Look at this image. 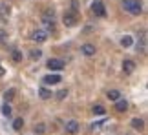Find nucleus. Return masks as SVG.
Segmentation results:
<instances>
[{"label": "nucleus", "instance_id": "f257e3e1", "mask_svg": "<svg viewBox=\"0 0 148 135\" xmlns=\"http://www.w3.org/2000/svg\"><path fill=\"white\" fill-rule=\"evenodd\" d=\"M123 7L130 15H141V0H123Z\"/></svg>", "mask_w": 148, "mask_h": 135}, {"label": "nucleus", "instance_id": "f03ea898", "mask_svg": "<svg viewBox=\"0 0 148 135\" xmlns=\"http://www.w3.org/2000/svg\"><path fill=\"white\" fill-rule=\"evenodd\" d=\"M42 24L46 27L44 31H55V11L53 9H48L42 15Z\"/></svg>", "mask_w": 148, "mask_h": 135}, {"label": "nucleus", "instance_id": "7ed1b4c3", "mask_svg": "<svg viewBox=\"0 0 148 135\" xmlns=\"http://www.w3.org/2000/svg\"><path fill=\"white\" fill-rule=\"evenodd\" d=\"M62 22H64V26H68V27L77 26V24H79V15H77V11H66L64 16H62Z\"/></svg>", "mask_w": 148, "mask_h": 135}, {"label": "nucleus", "instance_id": "20e7f679", "mask_svg": "<svg viewBox=\"0 0 148 135\" xmlns=\"http://www.w3.org/2000/svg\"><path fill=\"white\" fill-rule=\"evenodd\" d=\"M92 11H93L95 16H106V7H104V4H102V0H93Z\"/></svg>", "mask_w": 148, "mask_h": 135}, {"label": "nucleus", "instance_id": "39448f33", "mask_svg": "<svg viewBox=\"0 0 148 135\" xmlns=\"http://www.w3.org/2000/svg\"><path fill=\"white\" fill-rule=\"evenodd\" d=\"M48 70L49 71H60V70H64V60H60V59H49L48 60Z\"/></svg>", "mask_w": 148, "mask_h": 135}, {"label": "nucleus", "instance_id": "423d86ee", "mask_svg": "<svg viewBox=\"0 0 148 135\" xmlns=\"http://www.w3.org/2000/svg\"><path fill=\"white\" fill-rule=\"evenodd\" d=\"M31 40H33V42H38V44L46 42V40H48V31H44V29H35V31L31 33Z\"/></svg>", "mask_w": 148, "mask_h": 135}, {"label": "nucleus", "instance_id": "0eeeda50", "mask_svg": "<svg viewBox=\"0 0 148 135\" xmlns=\"http://www.w3.org/2000/svg\"><path fill=\"white\" fill-rule=\"evenodd\" d=\"M64 130H66V133L75 135V133H79V130H81V124H79L77 121H68L64 124Z\"/></svg>", "mask_w": 148, "mask_h": 135}, {"label": "nucleus", "instance_id": "6e6552de", "mask_svg": "<svg viewBox=\"0 0 148 135\" xmlns=\"http://www.w3.org/2000/svg\"><path fill=\"white\" fill-rule=\"evenodd\" d=\"M135 68H137V66H135L134 60L126 59V60L123 62V73H124V75H130V73H134V71H135Z\"/></svg>", "mask_w": 148, "mask_h": 135}, {"label": "nucleus", "instance_id": "1a4fd4ad", "mask_svg": "<svg viewBox=\"0 0 148 135\" xmlns=\"http://www.w3.org/2000/svg\"><path fill=\"white\" fill-rule=\"evenodd\" d=\"M60 80H62V78H60V75H55V73H53V75H46V77L42 78V82H44V84H48V86H53V84H59Z\"/></svg>", "mask_w": 148, "mask_h": 135}, {"label": "nucleus", "instance_id": "9d476101", "mask_svg": "<svg viewBox=\"0 0 148 135\" xmlns=\"http://www.w3.org/2000/svg\"><path fill=\"white\" fill-rule=\"evenodd\" d=\"M115 110L119 111V113H124V111L128 110V102L124 99H119V100H115Z\"/></svg>", "mask_w": 148, "mask_h": 135}, {"label": "nucleus", "instance_id": "9b49d317", "mask_svg": "<svg viewBox=\"0 0 148 135\" xmlns=\"http://www.w3.org/2000/svg\"><path fill=\"white\" fill-rule=\"evenodd\" d=\"M81 51L86 55V57H92V55H95V46L93 44H84V46L81 48Z\"/></svg>", "mask_w": 148, "mask_h": 135}, {"label": "nucleus", "instance_id": "f8f14e48", "mask_svg": "<svg viewBox=\"0 0 148 135\" xmlns=\"http://www.w3.org/2000/svg\"><path fill=\"white\" fill-rule=\"evenodd\" d=\"M106 97H108V100H113V102H115V100L121 99V91H119V89H110V91L106 93Z\"/></svg>", "mask_w": 148, "mask_h": 135}, {"label": "nucleus", "instance_id": "ddd939ff", "mask_svg": "<svg viewBox=\"0 0 148 135\" xmlns=\"http://www.w3.org/2000/svg\"><path fill=\"white\" fill-rule=\"evenodd\" d=\"M8 16H9V5L8 4H0V18L8 20Z\"/></svg>", "mask_w": 148, "mask_h": 135}, {"label": "nucleus", "instance_id": "4468645a", "mask_svg": "<svg viewBox=\"0 0 148 135\" xmlns=\"http://www.w3.org/2000/svg\"><path fill=\"white\" fill-rule=\"evenodd\" d=\"M15 95H16V89L15 88H9L8 91L4 93V100H5V102H11V100L15 99Z\"/></svg>", "mask_w": 148, "mask_h": 135}, {"label": "nucleus", "instance_id": "2eb2a0df", "mask_svg": "<svg viewBox=\"0 0 148 135\" xmlns=\"http://www.w3.org/2000/svg\"><path fill=\"white\" fill-rule=\"evenodd\" d=\"M132 128H135V130H139V132H141V130L145 128V121L135 117V119H132Z\"/></svg>", "mask_w": 148, "mask_h": 135}, {"label": "nucleus", "instance_id": "dca6fc26", "mask_svg": "<svg viewBox=\"0 0 148 135\" xmlns=\"http://www.w3.org/2000/svg\"><path fill=\"white\" fill-rule=\"evenodd\" d=\"M22 128H24V121H22V117H16V119L13 121V130L15 132H20Z\"/></svg>", "mask_w": 148, "mask_h": 135}, {"label": "nucleus", "instance_id": "f3484780", "mask_svg": "<svg viewBox=\"0 0 148 135\" xmlns=\"http://www.w3.org/2000/svg\"><path fill=\"white\" fill-rule=\"evenodd\" d=\"M132 44H134V38L130 37V35H124V37L121 38V46H123V48H130Z\"/></svg>", "mask_w": 148, "mask_h": 135}, {"label": "nucleus", "instance_id": "a211bd4d", "mask_svg": "<svg viewBox=\"0 0 148 135\" xmlns=\"http://www.w3.org/2000/svg\"><path fill=\"white\" fill-rule=\"evenodd\" d=\"M33 132H35L37 135H44V133H46V124H44V122H38V124H35Z\"/></svg>", "mask_w": 148, "mask_h": 135}, {"label": "nucleus", "instance_id": "6ab92c4d", "mask_svg": "<svg viewBox=\"0 0 148 135\" xmlns=\"http://www.w3.org/2000/svg\"><path fill=\"white\" fill-rule=\"evenodd\" d=\"M38 95H40V99H44V100L49 99V97H53V95H51V91H49L48 88H40V89H38Z\"/></svg>", "mask_w": 148, "mask_h": 135}, {"label": "nucleus", "instance_id": "aec40b11", "mask_svg": "<svg viewBox=\"0 0 148 135\" xmlns=\"http://www.w3.org/2000/svg\"><path fill=\"white\" fill-rule=\"evenodd\" d=\"M40 57H42V51H40V49H31V51H29V59L31 60H38Z\"/></svg>", "mask_w": 148, "mask_h": 135}, {"label": "nucleus", "instance_id": "412c9836", "mask_svg": "<svg viewBox=\"0 0 148 135\" xmlns=\"http://www.w3.org/2000/svg\"><path fill=\"white\" fill-rule=\"evenodd\" d=\"M93 115H104L106 113V110H104V106H101V104H97V106H93Z\"/></svg>", "mask_w": 148, "mask_h": 135}, {"label": "nucleus", "instance_id": "4be33fe9", "mask_svg": "<svg viewBox=\"0 0 148 135\" xmlns=\"http://www.w3.org/2000/svg\"><path fill=\"white\" fill-rule=\"evenodd\" d=\"M11 113H13V110H11V106L5 102V104L2 106V115H4V117H11Z\"/></svg>", "mask_w": 148, "mask_h": 135}, {"label": "nucleus", "instance_id": "5701e85b", "mask_svg": "<svg viewBox=\"0 0 148 135\" xmlns=\"http://www.w3.org/2000/svg\"><path fill=\"white\" fill-rule=\"evenodd\" d=\"M11 59H13L15 62H20V60H22V53L18 51V49H13V51H11Z\"/></svg>", "mask_w": 148, "mask_h": 135}, {"label": "nucleus", "instance_id": "b1692460", "mask_svg": "<svg viewBox=\"0 0 148 135\" xmlns=\"http://www.w3.org/2000/svg\"><path fill=\"white\" fill-rule=\"evenodd\" d=\"M66 95H68V91H66V89H60V91H59V93H57V95H55V97H57V99H59V100H62V99H64V97H66Z\"/></svg>", "mask_w": 148, "mask_h": 135}, {"label": "nucleus", "instance_id": "393cba45", "mask_svg": "<svg viewBox=\"0 0 148 135\" xmlns=\"http://www.w3.org/2000/svg\"><path fill=\"white\" fill-rule=\"evenodd\" d=\"M101 130V122H93L92 124V132H99Z\"/></svg>", "mask_w": 148, "mask_h": 135}, {"label": "nucleus", "instance_id": "a878e982", "mask_svg": "<svg viewBox=\"0 0 148 135\" xmlns=\"http://www.w3.org/2000/svg\"><path fill=\"white\" fill-rule=\"evenodd\" d=\"M4 40H5V33H0V44H4Z\"/></svg>", "mask_w": 148, "mask_h": 135}, {"label": "nucleus", "instance_id": "bb28decb", "mask_svg": "<svg viewBox=\"0 0 148 135\" xmlns=\"http://www.w3.org/2000/svg\"><path fill=\"white\" fill-rule=\"evenodd\" d=\"M4 73H5V70L2 68V64H0V77H4Z\"/></svg>", "mask_w": 148, "mask_h": 135}]
</instances>
